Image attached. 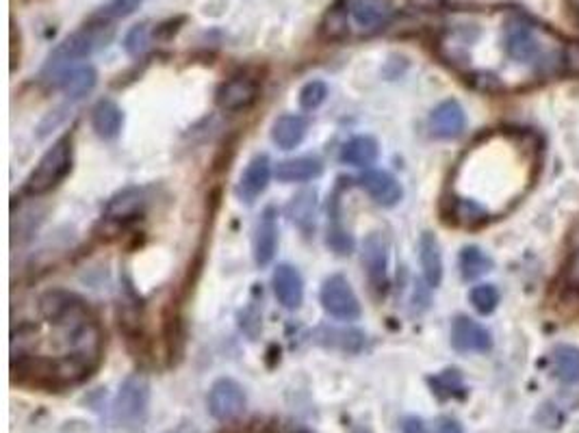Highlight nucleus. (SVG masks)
<instances>
[{
  "instance_id": "3",
  "label": "nucleus",
  "mask_w": 579,
  "mask_h": 433,
  "mask_svg": "<svg viewBox=\"0 0 579 433\" xmlns=\"http://www.w3.org/2000/svg\"><path fill=\"white\" fill-rule=\"evenodd\" d=\"M147 401H150V383L144 375L135 372V375L127 377L119 388L116 403H113V414L119 423L133 425L144 419Z\"/></svg>"
},
{
  "instance_id": "39",
  "label": "nucleus",
  "mask_w": 579,
  "mask_h": 433,
  "mask_svg": "<svg viewBox=\"0 0 579 433\" xmlns=\"http://www.w3.org/2000/svg\"><path fill=\"white\" fill-rule=\"evenodd\" d=\"M352 433H371V431L367 429V427H356V429H354Z\"/></svg>"
},
{
  "instance_id": "13",
  "label": "nucleus",
  "mask_w": 579,
  "mask_h": 433,
  "mask_svg": "<svg viewBox=\"0 0 579 433\" xmlns=\"http://www.w3.org/2000/svg\"><path fill=\"white\" fill-rule=\"evenodd\" d=\"M467 126V115L456 100H445L430 115V130L439 139H456Z\"/></svg>"
},
{
  "instance_id": "8",
  "label": "nucleus",
  "mask_w": 579,
  "mask_h": 433,
  "mask_svg": "<svg viewBox=\"0 0 579 433\" xmlns=\"http://www.w3.org/2000/svg\"><path fill=\"white\" fill-rule=\"evenodd\" d=\"M256 100H259V83L245 74H237L233 79L223 80L215 93L217 107L228 113L245 111Z\"/></svg>"
},
{
  "instance_id": "16",
  "label": "nucleus",
  "mask_w": 579,
  "mask_h": 433,
  "mask_svg": "<svg viewBox=\"0 0 579 433\" xmlns=\"http://www.w3.org/2000/svg\"><path fill=\"white\" fill-rule=\"evenodd\" d=\"M271 178V163L265 155L254 156L250 161V165L245 167V172L242 175V183H239V195H242L243 202L252 204V202L261 193H265L267 184H270Z\"/></svg>"
},
{
  "instance_id": "4",
  "label": "nucleus",
  "mask_w": 579,
  "mask_h": 433,
  "mask_svg": "<svg viewBox=\"0 0 579 433\" xmlns=\"http://www.w3.org/2000/svg\"><path fill=\"white\" fill-rule=\"evenodd\" d=\"M321 306L330 316L338 321H356L360 316V301L354 293L352 284L343 276H330L319 293Z\"/></svg>"
},
{
  "instance_id": "11",
  "label": "nucleus",
  "mask_w": 579,
  "mask_h": 433,
  "mask_svg": "<svg viewBox=\"0 0 579 433\" xmlns=\"http://www.w3.org/2000/svg\"><path fill=\"white\" fill-rule=\"evenodd\" d=\"M358 184L363 186L365 191H367L369 197L375 202V204H380L384 208L395 206L403 195L402 184L397 183L395 175H391L389 172H380V169H374V172H365L363 175H360Z\"/></svg>"
},
{
  "instance_id": "19",
  "label": "nucleus",
  "mask_w": 579,
  "mask_h": 433,
  "mask_svg": "<svg viewBox=\"0 0 579 433\" xmlns=\"http://www.w3.org/2000/svg\"><path fill=\"white\" fill-rule=\"evenodd\" d=\"M306 130H308V122L302 115H282L274 122L271 128V139L278 147L282 150H293L304 141Z\"/></svg>"
},
{
  "instance_id": "27",
  "label": "nucleus",
  "mask_w": 579,
  "mask_h": 433,
  "mask_svg": "<svg viewBox=\"0 0 579 433\" xmlns=\"http://www.w3.org/2000/svg\"><path fill=\"white\" fill-rule=\"evenodd\" d=\"M430 386H432V392L436 397L442 399H453V397H464V383L462 375L458 371H442L441 375L430 377Z\"/></svg>"
},
{
  "instance_id": "10",
  "label": "nucleus",
  "mask_w": 579,
  "mask_h": 433,
  "mask_svg": "<svg viewBox=\"0 0 579 433\" xmlns=\"http://www.w3.org/2000/svg\"><path fill=\"white\" fill-rule=\"evenodd\" d=\"M506 51L518 63H534L540 57V43L532 26L526 22H510L506 26Z\"/></svg>"
},
{
  "instance_id": "7",
  "label": "nucleus",
  "mask_w": 579,
  "mask_h": 433,
  "mask_svg": "<svg viewBox=\"0 0 579 433\" xmlns=\"http://www.w3.org/2000/svg\"><path fill=\"white\" fill-rule=\"evenodd\" d=\"M363 265L367 268L369 284L378 293L389 287V239L382 232H371L363 243Z\"/></svg>"
},
{
  "instance_id": "28",
  "label": "nucleus",
  "mask_w": 579,
  "mask_h": 433,
  "mask_svg": "<svg viewBox=\"0 0 579 433\" xmlns=\"http://www.w3.org/2000/svg\"><path fill=\"white\" fill-rule=\"evenodd\" d=\"M469 299H471L473 308L479 315H490L497 308V304H499V290L493 284H479V287H475L469 293Z\"/></svg>"
},
{
  "instance_id": "14",
  "label": "nucleus",
  "mask_w": 579,
  "mask_h": 433,
  "mask_svg": "<svg viewBox=\"0 0 579 433\" xmlns=\"http://www.w3.org/2000/svg\"><path fill=\"white\" fill-rule=\"evenodd\" d=\"M274 293L287 310H298L304 301V282L299 271L291 265H278L274 271Z\"/></svg>"
},
{
  "instance_id": "37",
  "label": "nucleus",
  "mask_w": 579,
  "mask_h": 433,
  "mask_svg": "<svg viewBox=\"0 0 579 433\" xmlns=\"http://www.w3.org/2000/svg\"><path fill=\"white\" fill-rule=\"evenodd\" d=\"M413 5H417L419 9H439L442 0H411Z\"/></svg>"
},
{
  "instance_id": "6",
  "label": "nucleus",
  "mask_w": 579,
  "mask_h": 433,
  "mask_svg": "<svg viewBox=\"0 0 579 433\" xmlns=\"http://www.w3.org/2000/svg\"><path fill=\"white\" fill-rule=\"evenodd\" d=\"M245 392L237 381L231 377H222L211 386L209 391V412L213 419L234 420L245 412Z\"/></svg>"
},
{
  "instance_id": "38",
  "label": "nucleus",
  "mask_w": 579,
  "mask_h": 433,
  "mask_svg": "<svg viewBox=\"0 0 579 433\" xmlns=\"http://www.w3.org/2000/svg\"><path fill=\"white\" fill-rule=\"evenodd\" d=\"M571 278H573V282H579V254L575 256V260H573V265H571Z\"/></svg>"
},
{
  "instance_id": "20",
  "label": "nucleus",
  "mask_w": 579,
  "mask_h": 433,
  "mask_svg": "<svg viewBox=\"0 0 579 433\" xmlns=\"http://www.w3.org/2000/svg\"><path fill=\"white\" fill-rule=\"evenodd\" d=\"M91 126L102 139H116L124 126V113L113 100H100L91 111Z\"/></svg>"
},
{
  "instance_id": "25",
  "label": "nucleus",
  "mask_w": 579,
  "mask_h": 433,
  "mask_svg": "<svg viewBox=\"0 0 579 433\" xmlns=\"http://www.w3.org/2000/svg\"><path fill=\"white\" fill-rule=\"evenodd\" d=\"M458 265H460L462 278L467 279V282H471V279H478L482 278L484 273H489L490 268H493V260H490V256H486L479 248L469 245V248H464L460 251V260H458Z\"/></svg>"
},
{
  "instance_id": "17",
  "label": "nucleus",
  "mask_w": 579,
  "mask_h": 433,
  "mask_svg": "<svg viewBox=\"0 0 579 433\" xmlns=\"http://www.w3.org/2000/svg\"><path fill=\"white\" fill-rule=\"evenodd\" d=\"M96 80L98 74L91 65H76V68H70L68 72L59 76L52 85L62 87L70 100H79V98L87 96V93L94 89Z\"/></svg>"
},
{
  "instance_id": "30",
  "label": "nucleus",
  "mask_w": 579,
  "mask_h": 433,
  "mask_svg": "<svg viewBox=\"0 0 579 433\" xmlns=\"http://www.w3.org/2000/svg\"><path fill=\"white\" fill-rule=\"evenodd\" d=\"M147 48V26L138 24L128 31L127 40H124V51H127L130 57H138Z\"/></svg>"
},
{
  "instance_id": "22",
  "label": "nucleus",
  "mask_w": 579,
  "mask_h": 433,
  "mask_svg": "<svg viewBox=\"0 0 579 433\" xmlns=\"http://www.w3.org/2000/svg\"><path fill=\"white\" fill-rule=\"evenodd\" d=\"M419 260H422V268L425 282L430 287L436 288L441 287L442 279V256H441V245L432 232H423L422 240H419Z\"/></svg>"
},
{
  "instance_id": "35",
  "label": "nucleus",
  "mask_w": 579,
  "mask_h": 433,
  "mask_svg": "<svg viewBox=\"0 0 579 433\" xmlns=\"http://www.w3.org/2000/svg\"><path fill=\"white\" fill-rule=\"evenodd\" d=\"M402 433H428L425 429V423L417 416H408V419L402 420Z\"/></svg>"
},
{
  "instance_id": "15",
  "label": "nucleus",
  "mask_w": 579,
  "mask_h": 433,
  "mask_svg": "<svg viewBox=\"0 0 579 433\" xmlns=\"http://www.w3.org/2000/svg\"><path fill=\"white\" fill-rule=\"evenodd\" d=\"M146 206L144 191L138 186H127V189L118 191L111 195V200L105 206V217L109 221H130V219L139 217Z\"/></svg>"
},
{
  "instance_id": "32",
  "label": "nucleus",
  "mask_w": 579,
  "mask_h": 433,
  "mask_svg": "<svg viewBox=\"0 0 579 433\" xmlns=\"http://www.w3.org/2000/svg\"><path fill=\"white\" fill-rule=\"evenodd\" d=\"M469 80H471L473 87H478V89H482V91H499L501 89V80L490 72H475V74H471V79Z\"/></svg>"
},
{
  "instance_id": "31",
  "label": "nucleus",
  "mask_w": 579,
  "mask_h": 433,
  "mask_svg": "<svg viewBox=\"0 0 579 433\" xmlns=\"http://www.w3.org/2000/svg\"><path fill=\"white\" fill-rule=\"evenodd\" d=\"M141 3L144 0H113L105 9V15H109V18H127V15L135 14L141 7Z\"/></svg>"
},
{
  "instance_id": "24",
  "label": "nucleus",
  "mask_w": 579,
  "mask_h": 433,
  "mask_svg": "<svg viewBox=\"0 0 579 433\" xmlns=\"http://www.w3.org/2000/svg\"><path fill=\"white\" fill-rule=\"evenodd\" d=\"M321 35L327 42H341L349 35V14L346 7V0H337L330 9H327L324 22H321Z\"/></svg>"
},
{
  "instance_id": "18",
  "label": "nucleus",
  "mask_w": 579,
  "mask_h": 433,
  "mask_svg": "<svg viewBox=\"0 0 579 433\" xmlns=\"http://www.w3.org/2000/svg\"><path fill=\"white\" fill-rule=\"evenodd\" d=\"M321 172H324V165H321L317 158L302 156V158H289V161H282L276 165V178L278 183H308V180L319 178Z\"/></svg>"
},
{
  "instance_id": "34",
  "label": "nucleus",
  "mask_w": 579,
  "mask_h": 433,
  "mask_svg": "<svg viewBox=\"0 0 579 433\" xmlns=\"http://www.w3.org/2000/svg\"><path fill=\"white\" fill-rule=\"evenodd\" d=\"M20 65V31L15 22H11V72Z\"/></svg>"
},
{
  "instance_id": "12",
  "label": "nucleus",
  "mask_w": 579,
  "mask_h": 433,
  "mask_svg": "<svg viewBox=\"0 0 579 433\" xmlns=\"http://www.w3.org/2000/svg\"><path fill=\"white\" fill-rule=\"evenodd\" d=\"M278 249V212L267 206L259 219L254 234V259L259 267H267L274 260Z\"/></svg>"
},
{
  "instance_id": "9",
  "label": "nucleus",
  "mask_w": 579,
  "mask_h": 433,
  "mask_svg": "<svg viewBox=\"0 0 579 433\" xmlns=\"http://www.w3.org/2000/svg\"><path fill=\"white\" fill-rule=\"evenodd\" d=\"M451 344L460 353H484L493 347V341L478 321L460 315L451 323Z\"/></svg>"
},
{
  "instance_id": "23",
  "label": "nucleus",
  "mask_w": 579,
  "mask_h": 433,
  "mask_svg": "<svg viewBox=\"0 0 579 433\" xmlns=\"http://www.w3.org/2000/svg\"><path fill=\"white\" fill-rule=\"evenodd\" d=\"M551 369L554 375L565 383L579 381V349L571 344H560L551 353Z\"/></svg>"
},
{
  "instance_id": "40",
  "label": "nucleus",
  "mask_w": 579,
  "mask_h": 433,
  "mask_svg": "<svg viewBox=\"0 0 579 433\" xmlns=\"http://www.w3.org/2000/svg\"><path fill=\"white\" fill-rule=\"evenodd\" d=\"M298 433H308V431H298Z\"/></svg>"
},
{
  "instance_id": "26",
  "label": "nucleus",
  "mask_w": 579,
  "mask_h": 433,
  "mask_svg": "<svg viewBox=\"0 0 579 433\" xmlns=\"http://www.w3.org/2000/svg\"><path fill=\"white\" fill-rule=\"evenodd\" d=\"M289 217L295 226L302 230L313 226L315 219V191H302L298 197H293V202L289 204Z\"/></svg>"
},
{
  "instance_id": "21",
  "label": "nucleus",
  "mask_w": 579,
  "mask_h": 433,
  "mask_svg": "<svg viewBox=\"0 0 579 433\" xmlns=\"http://www.w3.org/2000/svg\"><path fill=\"white\" fill-rule=\"evenodd\" d=\"M380 156L378 141L374 136L360 135L349 139L341 150V161L352 167H371Z\"/></svg>"
},
{
  "instance_id": "2",
  "label": "nucleus",
  "mask_w": 579,
  "mask_h": 433,
  "mask_svg": "<svg viewBox=\"0 0 579 433\" xmlns=\"http://www.w3.org/2000/svg\"><path fill=\"white\" fill-rule=\"evenodd\" d=\"M74 161V147H72V135H63L57 139L52 147L40 158L37 167L33 169L29 180H26L24 191L29 195H46L52 189H57L63 183L65 175L72 172Z\"/></svg>"
},
{
  "instance_id": "29",
  "label": "nucleus",
  "mask_w": 579,
  "mask_h": 433,
  "mask_svg": "<svg viewBox=\"0 0 579 433\" xmlns=\"http://www.w3.org/2000/svg\"><path fill=\"white\" fill-rule=\"evenodd\" d=\"M326 98L327 85L324 80H310V83H306L302 91H299V107H302L304 111H315L317 107H321V104L326 102Z\"/></svg>"
},
{
  "instance_id": "33",
  "label": "nucleus",
  "mask_w": 579,
  "mask_h": 433,
  "mask_svg": "<svg viewBox=\"0 0 579 433\" xmlns=\"http://www.w3.org/2000/svg\"><path fill=\"white\" fill-rule=\"evenodd\" d=\"M562 59H565L566 72L579 76V42H571L569 46L565 48V54H562Z\"/></svg>"
},
{
  "instance_id": "1",
  "label": "nucleus",
  "mask_w": 579,
  "mask_h": 433,
  "mask_svg": "<svg viewBox=\"0 0 579 433\" xmlns=\"http://www.w3.org/2000/svg\"><path fill=\"white\" fill-rule=\"evenodd\" d=\"M111 37L113 26L107 24V22L87 24L83 29L72 33V35L65 37V40L51 52V57H48V61L42 70V79L54 83V80L63 72H68L70 68H76V63H79L81 59L90 57L98 48L107 46V42H111Z\"/></svg>"
},
{
  "instance_id": "5",
  "label": "nucleus",
  "mask_w": 579,
  "mask_h": 433,
  "mask_svg": "<svg viewBox=\"0 0 579 433\" xmlns=\"http://www.w3.org/2000/svg\"><path fill=\"white\" fill-rule=\"evenodd\" d=\"M349 14V24L358 31V35H374L389 24L395 5L393 0H346Z\"/></svg>"
},
{
  "instance_id": "36",
  "label": "nucleus",
  "mask_w": 579,
  "mask_h": 433,
  "mask_svg": "<svg viewBox=\"0 0 579 433\" xmlns=\"http://www.w3.org/2000/svg\"><path fill=\"white\" fill-rule=\"evenodd\" d=\"M436 433H464L462 427L458 420L453 419H441L439 427H436Z\"/></svg>"
}]
</instances>
